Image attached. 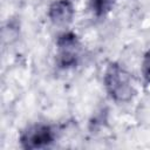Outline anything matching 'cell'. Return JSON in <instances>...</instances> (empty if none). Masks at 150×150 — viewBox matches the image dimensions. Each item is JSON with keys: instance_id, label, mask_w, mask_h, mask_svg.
Instances as JSON below:
<instances>
[{"instance_id": "cell-1", "label": "cell", "mask_w": 150, "mask_h": 150, "mask_svg": "<svg viewBox=\"0 0 150 150\" xmlns=\"http://www.w3.org/2000/svg\"><path fill=\"white\" fill-rule=\"evenodd\" d=\"M104 87L109 96L120 103L130 101L135 94L130 74L116 62H111L107 67Z\"/></svg>"}, {"instance_id": "cell-2", "label": "cell", "mask_w": 150, "mask_h": 150, "mask_svg": "<svg viewBox=\"0 0 150 150\" xmlns=\"http://www.w3.org/2000/svg\"><path fill=\"white\" fill-rule=\"evenodd\" d=\"M55 139V132L50 125L34 124L26 129L20 136V143L23 149H42L49 146Z\"/></svg>"}, {"instance_id": "cell-3", "label": "cell", "mask_w": 150, "mask_h": 150, "mask_svg": "<svg viewBox=\"0 0 150 150\" xmlns=\"http://www.w3.org/2000/svg\"><path fill=\"white\" fill-rule=\"evenodd\" d=\"M57 63L61 68H70L77 64L79 60V47L80 42L77 36L71 33L67 32L59 36L57 39Z\"/></svg>"}, {"instance_id": "cell-4", "label": "cell", "mask_w": 150, "mask_h": 150, "mask_svg": "<svg viewBox=\"0 0 150 150\" xmlns=\"http://www.w3.org/2000/svg\"><path fill=\"white\" fill-rule=\"evenodd\" d=\"M48 16L56 25H64L74 16V6L70 0H55L48 9Z\"/></svg>"}, {"instance_id": "cell-5", "label": "cell", "mask_w": 150, "mask_h": 150, "mask_svg": "<svg viewBox=\"0 0 150 150\" xmlns=\"http://www.w3.org/2000/svg\"><path fill=\"white\" fill-rule=\"evenodd\" d=\"M112 6V0H90V7L96 16H104Z\"/></svg>"}, {"instance_id": "cell-6", "label": "cell", "mask_w": 150, "mask_h": 150, "mask_svg": "<svg viewBox=\"0 0 150 150\" xmlns=\"http://www.w3.org/2000/svg\"><path fill=\"white\" fill-rule=\"evenodd\" d=\"M142 73L146 82H150V49L145 53L142 62Z\"/></svg>"}]
</instances>
